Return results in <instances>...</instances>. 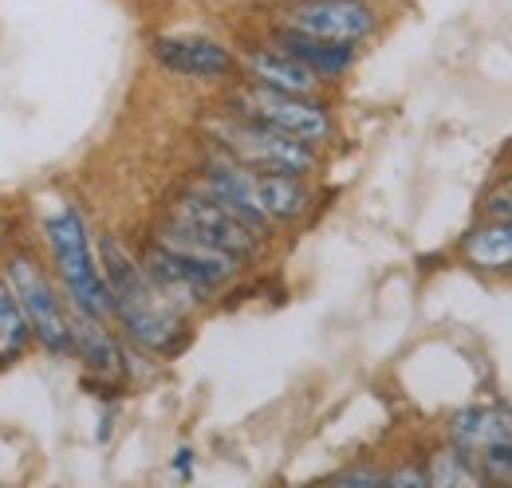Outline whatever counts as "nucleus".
<instances>
[{
  "label": "nucleus",
  "mask_w": 512,
  "mask_h": 488,
  "mask_svg": "<svg viewBox=\"0 0 512 488\" xmlns=\"http://www.w3.org/2000/svg\"><path fill=\"white\" fill-rule=\"evenodd\" d=\"M99 264H103V276L111 288V315L119 319V327L138 347L174 355L186 343V311L154 288L146 268L115 237H103Z\"/></svg>",
  "instance_id": "obj_1"
},
{
  "label": "nucleus",
  "mask_w": 512,
  "mask_h": 488,
  "mask_svg": "<svg viewBox=\"0 0 512 488\" xmlns=\"http://www.w3.org/2000/svg\"><path fill=\"white\" fill-rule=\"evenodd\" d=\"M201 185L229 201L253 229L268 237L272 225L300 221L312 205V193L300 174H272V170H253L233 158H217L201 170Z\"/></svg>",
  "instance_id": "obj_2"
},
{
  "label": "nucleus",
  "mask_w": 512,
  "mask_h": 488,
  "mask_svg": "<svg viewBox=\"0 0 512 488\" xmlns=\"http://www.w3.org/2000/svg\"><path fill=\"white\" fill-rule=\"evenodd\" d=\"M44 233H48V248H52V260H56V272L64 280L71 307L111 319V288H107L103 264L91 248L83 213L75 205H60L56 213L44 217Z\"/></svg>",
  "instance_id": "obj_3"
},
{
  "label": "nucleus",
  "mask_w": 512,
  "mask_h": 488,
  "mask_svg": "<svg viewBox=\"0 0 512 488\" xmlns=\"http://www.w3.org/2000/svg\"><path fill=\"white\" fill-rule=\"evenodd\" d=\"M4 280L12 288V296L20 300L32 339L52 351V355H75V331H71V307L56 296V284L48 280V272L40 268V260L24 248L8 252L4 260Z\"/></svg>",
  "instance_id": "obj_4"
},
{
  "label": "nucleus",
  "mask_w": 512,
  "mask_h": 488,
  "mask_svg": "<svg viewBox=\"0 0 512 488\" xmlns=\"http://www.w3.org/2000/svg\"><path fill=\"white\" fill-rule=\"evenodd\" d=\"M213 138L225 146V154L241 166H253V170H272V174H312L316 170V146L312 142H300L276 126H264L256 119H221L213 122Z\"/></svg>",
  "instance_id": "obj_5"
},
{
  "label": "nucleus",
  "mask_w": 512,
  "mask_h": 488,
  "mask_svg": "<svg viewBox=\"0 0 512 488\" xmlns=\"http://www.w3.org/2000/svg\"><path fill=\"white\" fill-rule=\"evenodd\" d=\"M233 107L245 119L276 126V130H284L300 142H312V146H323L331 138V115L312 95H292V91H276L264 83H249L233 95Z\"/></svg>",
  "instance_id": "obj_6"
},
{
  "label": "nucleus",
  "mask_w": 512,
  "mask_h": 488,
  "mask_svg": "<svg viewBox=\"0 0 512 488\" xmlns=\"http://www.w3.org/2000/svg\"><path fill=\"white\" fill-rule=\"evenodd\" d=\"M170 221H178V225H186L190 233L205 237L209 244L233 252L237 260L256 256V252H260V241H264L260 229H253L229 201H221V197L209 193L205 185H197V189H190V193H182V197L170 205Z\"/></svg>",
  "instance_id": "obj_7"
},
{
  "label": "nucleus",
  "mask_w": 512,
  "mask_h": 488,
  "mask_svg": "<svg viewBox=\"0 0 512 488\" xmlns=\"http://www.w3.org/2000/svg\"><path fill=\"white\" fill-rule=\"evenodd\" d=\"M375 8L371 0H300L284 12V28L335 40V44H359L375 32Z\"/></svg>",
  "instance_id": "obj_8"
},
{
  "label": "nucleus",
  "mask_w": 512,
  "mask_h": 488,
  "mask_svg": "<svg viewBox=\"0 0 512 488\" xmlns=\"http://www.w3.org/2000/svg\"><path fill=\"white\" fill-rule=\"evenodd\" d=\"M154 241L162 244L174 260H182V264L190 268L193 276H197L209 292L225 288V284L237 276V268H241V260H237L233 252H225V248L209 244L205 237L190 233V229H186V225H178V221H166V225L154 233Z\"/></svg>",
  "instance_id": "obj_9"
},
{
  "label": "nucleus",
  "mask_w": 512,
  "mask_h": 488,
  "mask_svg": "<svg viewBox=\"0 0 512 488\" xmlns=\"http://www.w3.org/2000/svg\"><path fill=\"white\" fill-rule=\"evenodd\" d=\"M154 60L186 79H225L237 71V56L209 36H158Z\"/></svg>",
  "instance_id": "obj_10"
},
{
  "label": "nucleus",
  "mask_w": 512,
  "mask_h": 488,
  "mask_svg": "<svg viewBox=\"0 0 512 488\" xmlns=\"http://www.w3.org/2000/svg\"><path fill=\"white\" fill-rule=\"evenodd\" d=\"M449 445L461 449L473 465L497 449H509L512 445V410L505 406H473V410H461L453 414L449 422Z\"/></svg>",
  "instance_id": "obj_11"
},
{
  "label": "nucleus",
  "mask_w": 512,
  "mask_h": 488,
  "mask_svg": "<svg viewBox=\"0 0 512 488\" xmlns=\"http://www.w3.org/2000/svg\"><path fill=\"white\" fill-rule=\"evenodd\" d=\"M245 71L253 83H264V87H276V91H292V95H316L320 87V75L308 67L304 60H296L292 52L284 48H253L245 56Z\"/></svg>",
  "instance_id": "obj_12"
},
{
  "label": "nucleus",
  "mask_w": 512,
  "mask_h": 488,
  "mask_svg": "<svg viewBox=\"0 0 512 488\" xmlns=\"http://www.w3.org/2000/svg\"><path fill=\"white\" fill-rule=\"evenodd\" d=\"M107 319L99 315H87L79 307H71V331H75V355L87 363V370L103 374V378H115L123 370V351L115 343V335L103 327Z\"/></svg>",
  "instance_id": "obj_13"
},
{
  "label": "nucleus",
  "mask_w": 512,
  "mask_h": 488,
  "mask_svg": "<svg viewBox=\"0 0 512 488\" xmlns=\"http://www.w3.org/2000/svg\"><path fill=\"white\" fill-rule=\"evenodd\" d=\"M276 48L292 52L296 60H304L320 79L343 75V71L355 63V44L320 40V36H308V32H296V28H280V32H276Z\"/></svg>",
  "instance_id": "obj_14"
},
{
  "label": "nucleus",
  "mask_w": 512,
  "mask_h": 488,
  "mask_svg": "<svg viewBox=\"0 0 512 488\" xmlns=\"http://www.w3.org/2000/svg\"><path fill=\"white\" fill-rule=\"evenodd\" d=\"M465 260L481 272H509L512 268V221H493L473 229L461 244Z\"/></svg>",
  "instance_id": "obj_15"
},
{
  "label": "nucleus",
  "mask_w": 512,
  "mask_h": 488,
  "mask_svg": "<svg viewBox=\"0 0 512 488\" xmlns=\"http://www.w3.org/2000/svg\"><path fill=\"white\" fill-rule=\"evenodd\" d=\"M32 343V327H28V315L20 300L12 296L8 280L0 276V366L16 363Z\"/></svg>",
  "instance_id": "obj_16"
},
{
  "label": "nucleus",
  "mask_w": 512,
  "mask_h": 488,
  "mask_svg": "<svg viewBox=\"0 0 512 488\" xmlns=\"http://www.w3.org/2000/svg\"><path fill=\"white\" fill-rule=\"evenodd\" d=\"M426 481L438 488H461V485H485L481 481V473H477V465L461 453V449H438L434 457H430V465H426Z\"/></svg>",
  "instance_id": "obj_17"
},
{
  "label": "nucleus",
  "mask_w": 512,
  "mask_h": 488,
  "mask_svg": "<svg viewBox=\"0 0 512 488\" xmlns=\"http://www.w3.org/2000/svg\"><path fill=\"white\" fill-rule=\"evenodd\" d=\"M485 217H493V221H512V174L501 178V182L485 193Z\"/></svg>",
  "instance_id": "obj_18"
},
{
  "label": "nucleus",
  "mask_w": 512,
  "mask_h": 488,
  "mask_svg": "<svg viewBox=\"0 0 512 488\" xmlns=\"http://www.w3.org/2000/svg\"><path fill=\"white\" fill-rule=\"evenodd\" d=\"M339 485H386V473L375 469H347V473H335Z\"/></svg>",
  "instance_id": "obj_19"
},
{
  "label": "nucleus",
  "mask_w": 512,
  "mask_h": 488,
  "mask_svg": "<svg viewBox=\"0 0 512 488\" xmlns=\"http://www.w3.org/2000/svg\"><path fill=\"white\" fill-rule=\"evenodd\" d=\"M386 485H430V481H426V469H394L386 473Z\"/></svg>",
  "instance_id": "obj_20"
}]
</instances>
